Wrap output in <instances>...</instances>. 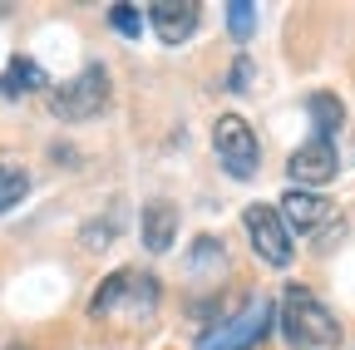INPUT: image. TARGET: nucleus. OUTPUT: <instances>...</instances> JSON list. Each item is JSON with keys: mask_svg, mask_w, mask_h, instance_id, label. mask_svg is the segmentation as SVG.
<instances>
[{"mask_svg": "<svg viewBox=\"0 0 355 350\" xmlns=\"http://www.w3.org/2000/svg\"><path fill=\"white\" fill-rule=\"evenodd\" d=\"M282 335L291 350H340V326L301 281L282 291Z\"/></svg>", "mask_w": 355, "mask_h": 350, "instance_id": "obj_1", "label": "nucleus"}, {"mask_svg": "<svg viewBox=\"0 0 355 350\" xmlns=\"http://www.w3.org/2000/svg\"><path fill=\"white\" fill-rule=\"evenodd\" d=\"M109 109V69L104 64H84L74 79L50 84V114L64 123H84Z\"/></svg>", "mask_w": 355, "mask_h": 350, "instance_id": "obj_2", "label": "nucleus"}, {"mask_svg": "<svg viewBox=\"0 0 355 350\" xmlns=\"http://www.w3.org/2000/svg\"><path fill=\"white\" fill-rule=\"evenodd\" d=\"M123 306H133V316H153L158 281L148 272H139V267H123V272L99 281L94 301H89V316H109V311H123Z\"/></svg>", "mask_w": 355, "mask_h": 350, "instance_id": "obj_3", "label": "nucleus"}, {"mask_svg": "<svg viewBox=\"0 0 355 350\" xmlns=\"http://www.w3.org/2000/svg\"><path fill=\"white\" fill-rule=\"evenodd\" d=\"M272 321H277V306H272V301H252L247 311L207 326L193 350H252V345H261L266 331H272Z\"/></svg>", "mask_w": 355, "mask_h": 350, "instance_id": "obj_4", "label": "nucleus"}, {"mask_svg": "<svg viewBox=\"0 0 355 350\" xmlns=\"http://www.w3.org/2000/svg\"><path fill=\"white\" fill-rule=\"evenodd\" d=\"M212 148H217V158H222V168L232 173V178H257V163H261V143H257V134H252V123L247 119H237V114H222L217 123H212Z\"/></svg>", "mask_w": 355, "mask_h": 350, "instance_id": "obj_5", "label": "nucleus"}, {"mask_svg": "<svg viewBox=\"0 0 355 350\" xmlns=\"http://www.w3.org/2000/svg\"><path fill=\"white\" fill-rule=\"evenodd\" d=\"M242 222H247V237H252V247H257V256L266 261V267H291V261H296L291 227L282 222V207L252 202V207L242 212Z\"/></svg>", "mask_w": 355, "mask_h": 350, "instance_id": "obj_6", "label": "nucleus"}, {"mask_svg": "<svg viewBox=\"0 0 355 350\" xmlns=\"http://www.w3.org/2000/svg\"><path fill=\"white\" fill-rule=\"evenodd\" d=\"M282 222H286V227H296V232H306V237H321V232H331V227H336V207H331L321 193L291 188V193L282 198Z\"/></svg>", "mask_w": 355, "mask_h": 350, "instance_id": "obj_7", "label": "nucleus"}, {"mask_svg": "<svg viewBox=\"0 0 355 350\" xmlns=\"http://www.w3.org/2000/svg\"><path fill=\"white\" fill-rule=\"evenodd\" d=\"M148 20H153L163 45H188V40L198 35V25H202V6L198 0H153Z\"/></svg>", "mask_w": 355, "mask_h": 350, "instance_id": "obj_8", "label": "nucleus"}, {"mask_svg": "<svg viewBox=\"0 0 355 350\" xmlns=\"http://www.w3.org/2000/svg\"><path fill=\"white\" fill-rule=\"evenodd\" d=\"M336 168H340V158H336V143H331V139H306V143L286 158V173H291L296 183H306V188L331 183Z\"/></svg>", "mask_w": 355, "mask_h": 350, "instance_id": "obj_9", "label": "nucleus"}, {"mask_svg": "<svg viewBox=\"0 0 355 350\" xmlns=\"http://www.w3.org/2000/svg\"><path fill=\"white\" fill-rule=\"evenodd\" d=\"M178 242V207L173 202H148L144 207V247L153 256H163Z\"/></svg>", "mask_w": 355, "mask_h": 350, "instance_id": "obj_10", "label": "nucleus"}, {"mask_svg": "<svg viewBox=\"0 0 355 350\" xmlns=\"http://www.w3.org/2000/svg\"><path fill=\"white\" fill-rule=\"evenodd\" d=\"M306 114H311V123H316V139H336V128L345 123L340 99H336V94H326V89H316V94L306 99Z\"/></svg>", "mask_w": 355, "mask_h": 350, "instance_id": "obj_11", "label": "nucleus"}, {"mask_svg": "<svg viewBox=\"0 0 355 350\" xmlns=\"http://www.w3.org/2000/svg\"><path fill=\"white\" fill-rule=\"evenodd\" d=\"M30 89H50V79H44V69L35 60L15 55L10 69H6V79H0V94H30Z\"/></svg>", "mask_w": 355, "mask_h": 350, "instance_id": "obj_12", "label": "nucleus"}, {"mask_svg": "<svg viewBox=\"0 0 355 350\" xmlns=\"http://www.w3.org/2000/svg\"><path fill=\"white\" fill-rule=\"evenodd\" d=\"M30 193V173L15 168V163H0V217H6L10 207H20Z\"/></svg>", "mask_w": 355, "mask_h": 350, "instance_id": "obj_13", "label": "nucleus"}, {"mask_svg": "<svg viewBox=\"0 0 355 350\" xmlns=\"http://www.w3.org/2000/svg\"><path fill=\"white\" fill-rule=\"evenodd\" d=\"M227 30H232V40H242V45L252 40V30H257V6L252 0H232L227 6Z\"/></svg>", "mask_w": 355, "mask_h": 350, "instance_id": "obj_14", "label": "nucleus"}, {"mask_svg": "<svg viewBox=\"0 0 355 350\" xmlns=\"http://www.w3.org/2000/svg\"><path fill=\"white\" fill-rule=\"evenodd\" d=\"M109 25H114L123 40H133V35L144 30V15H139V6H128V0H123V6H109Z\"/></svg>", "mask_w": 355, "mask_h": 350, "instance_id": "obj_15", "label": "nucleus"}, {"mask_svg": "<svg viewBox=\"0 0 355 350\" xmlns=\"http://www.w3.org/2000/svg\"><path fill=\"white\" fill-rule=\"evenodd\" d=\"M247 79H252V60H247V55H237V60H232V79H227V84H232V94H242V89H247Z\"/></svg>", "mask_w": 355, "mask_h": 350, "instance_id": "obj_16", "label": "nucleus"}]
</instances>
